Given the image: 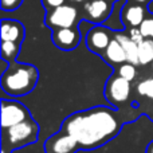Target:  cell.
I'll list each match as a JSON object with an SVG mask.
<instances>
[{
    "mask_svg": "<svg viewBox=\"0 0 153 153\" xmlns=\"http://www.w3.org/2000/svg\"><path fill=\"white\" fill-rule=\"evenodd\" d=\"M111 42L110 34L103 27H94L89 31L86 36V45L89 50L94 53H102L108 48L109 43Z\"/></svg>",
    "mask_w": 153,
    "mask_h": 153,
    "instance_id": "obj_8",
    "label": "cell"
},
{
    "mask_svg": "<svg viewBox=\"0 0 153 153\" xmlns=\"http://www.w3.org/2000/svg\"><path fill=\"white\" fill-rule=\"evenodd\" d=\"M1 40L3 42H18L20 43V40L23 39L24 35V30L19 22L16 20H5L1 22Z\"/></svg>",
    "mask_w": 153,
    "mask_h": 153,
    "instance_id": "obj_11",
    "label": "cell"
},
{
    "mask_svg": "<svg viewBox=\"0 0 153 153\" xmlns=\"http://www.w3.org/2000/svg\"><path fill=\"white\" fill-rule=\"evenodd\" d=\"M78 149L81 148L75 138L62 130L50 136L45 143L46 153H75Z\"/></svg>",
    "mask_w": 153,
    "mask_h": 153,
    "instance_id": "obj_7",
    "label": "cell"
},
{
    "mask_svg": "<svg viewBox=\"0 0 153 153\" xmlns=\"http://www.w3.org/2000/svg\"><path fill=\"white\" fill-rule=\"evenodd\" d=\"M78 19V12L71 5H59L51 8L47 13L46 22L53 28H73Z\"/></svg>",
    "mask_w": 153,
    "mask_h": 153,
    "instance_id": "obj_6",
    "label": "cell"
},
{
    "mask_svg": "<svg viewBox=\"0 0 153 153\" xmlns=\"http://www.w3.org/2000/svg\"><path fill=\"white\" fill-rule=\"evenodd\" d=\"M53 42L62 50H73L79 43V34L73 28H56L53 32Z\"/></svg>",
    "mask_w": 153,
    "mask_h": 153,
    "instance_id": "obj_9",
    "label": "cell"
},
{
    "mask_svg": "<svg viewBox=\"0 0 153 153\" xmlns=\"http://www.w3.org/2000/svg\"><path fill=\"white\" fill-rule=\"evenodd\" d=\"M140 31L144 35L145 39H152L153 38V18L144 19V22L140 24Z\"/></svg>",
    "mask_w": 153,
    "mask_h": 153,
    "instance_id": "obj_19",
    "label": "cell"
},
{
    "mask_svg": "<svg viewBox=\"0 0 153 153\" xmlns=\"http://www.w3.org/2000/svg\"><path fill=\"white\" fill-rule=\"evenodd\" d=\"M38 136H39V126L35 122V120L28 118L20 124L4 129L3 144L8 145L11 149L22 148V146L36 143Z\"/></svg>",
    "mask_w": 153,
    "mask_h": 153,
    "instance_id": "obj_3",
    "label": "cell"
},
{
    "mask_svg": "<svg viewBox=\"0 0 153 153\" xmlns=\"http://www.w3.org/2000/svg\"><path fill=\"white\" fill-rule=\"evenodd\" d=\"M118 75H121L122 78H125L126 81L132 82L133 79L136 78V75H137V70H136L134 65L132 63H122L121 66H120L118 69Z\"/></svg>",
    "mask_w": 153,
    "mask_h": 153,
    "instance_id": "obj_18",
    "label": "cell"
},
{
    "mask_svg": "<svg viewBox=\"0 0 153 153\" xmlns=\"http://www.w3.org/2000/svg\"><path fill=\"white\" fill-rule=\"evenodd\" d=\"M31 118L30 111L18 101L1 100V126L3 130Z\"/></svg>",
    "mask_w": 153,
    "mask_h": 153,
    "instance_id": "obj_4",
    "label": "cell"
},
{
    "mask_svg": "<svg viewBox=\"0 0 153 153\" xmlns=\"http://www.w3.org/2000/svg\"><path fill=\"white\" fill-rule=\"evenodd\" d=\"M23 0H1V8L4 11H13L22 4Z\"/></svg>",
    "mask_w": 153,
    "mask_h": 153,
    "instance_id": "obj_21",
    "label": "cell"
},
{
    "mask_svg": "<svg viewBox=\"0 0 153 153\" xmlns=\"http://www.w3.org/2000/svg\"><path fill=\"white\" fill-rule=\"evenodd\" d=\"M138 61L140 65H148L153 62V40L145 39L138 45Z\"/></svg>",
    "mask_w": 153,
    "mask_h": 153,
    "instance_id": "obj_15",
    "label": "cell"
},
{
    "mask_svg": "<svg viewBox=\"0 0 153 153\" xmlns=\"http://www.w3.org/2000/svg\"><path fill=\"white\" fill-rule=\"evenodd\" d=\"M42 1H43V4H45L47 8H50V10L65 4V0H42Z\"/></svg>",
    "mask_w": 153,
    "mask_h": 153,
    "instance_id": "obj_22",
    "label": "cell"
},
{
    "mask_svg": "<svg viewBox=\"0 0 153 153\" xmlns=\"http://www.w3.org/2000/svg\"><path fill=\"white\" fill-rule=\"evenodd\" d=\"M103 55H105L106 61H109L110 63L121 65V63H125V62H126L125 50H124V47H122V45L116 39V38L111 39V42L109 43L108 48L103 51Z\"/></svg>",
    "mask_w": 153,
    "mask_h": 153,
    "instance_id": "obj_13",
    "label": "cell"
},
{
    "mask_svg": "<svg viewBox=\"0 0 153 153\" xmlns=\"http://www.w3.org/2000/svg\"><path fill=\"white\" fill-rule=\"evenodd\" d=\"M145 153H153V141L148 144V146H146V152Z\"/></svg>",
    "mask_w": 153,
    "mask_h": 153,
    "instance_id": "obj_23",
    "label": "cell"
},
{
    "mask_svg": "<svg viewBox=\"0 0 153 153\" xmlns=\"http://www.w3.org/2000/svg\"><path fill=\"white\" fill-rule=\"evenodd\" d=\"M130 82L121 75H114L106 82L105 97L114 108L125 103L130 95Z\"/></svg>",
    "mask_w": 153,
    "mask_h": 153,
    "instance_id": "obj_5",
    "label": "cell"
},
{
    "mask_svg": "<svg viewBox=\"0 0 153 153\" xmlns=\"http://www.w3.org/2000/svg\"><path fill=\"white\" fill-rule=\"evenodd\" d=\"M117 40L122 45L125 50V54H126V62L132 65H140V61H138V45L136 42H133L129 36L124 34H116L114 35Z\"/></svg>",
    "mask_w": 153,
    "mask_h": 153,
    "instance_id": "obj_12",
    "label": "cell"
},
{
    "mask_svg": "<svg viewBox=\"0 0 153 153\" xmlns=\"http://www.w3.org/2000/svg\"><path fill=\"white\" fill-rule=\"evenodd\" d=\"M19 45L18 42H3L1 43V56L5 61L13 62V59L16 58L19 51Z\"/></svg>",
    "mask_w": 153,
    "mask_h": 153,
    "instance_id": "obj_16",
    "label": "cell"
},
{
    "mask_svg": "<svg viewBox=\"0 0 153 153\" xmlns=\"http://www.w3.org/2000/svg\"><path fill=\"white\" fill-rule=\"evenodd\" d=\"M38 70L32 65L11 62L8 70L1 75V87L7 94L22 97L35 89L38 83Z\"/></svg>",
    "mask_w": 153,
    "mask_h": 153,
    "instance_id": "obj_2",
    "label": "cell"
},
{
    "mask_svg": "<svg viewBox=\"0 0 153 153\" xmlns=\"http://www.w3.org/2000/svg\"><path fill=\"white\" fill-rule=\"evenodd\" d=\"M129 38L133 40V42L137 43V45H140V43H143L144 40H145L144 35L141 34L140 28H137V27H133V28H130V31H129Z\"/></svg>",
    "mask_w": 153,
    "mask_h": 153,
    "instance_id": "obj_20",
    "label": "cell"
},
{
    "mask_svg": "<svg viewBox=\"0 0 153 153\" xmlns=\"http://www.w3.org/2000/svg\"><path fill=\"white\" fill-rule=\"evenodd\" d=\"M137 93L143 97L153 100V78H146L137 85Z\"/></svg>",
    "mask_w": 153,
    "mask_h": 153,
    "instance_id": "obj_17",
    "label": "cell"
},
{
    "mask_svg": "<svg viewBox=\"0 0 153 153\" xmlns=\"http://www.w3.org/2000/svg\"><path fill=\"white\" fill-rule=\"evenodd\" d=\"M73 1H75V3H82L83 0H73Z\"/></svg>",
    "mask_w": 153,
    "mask_h": 153,
    "instance_id": "obj_25",
    "label": "cell"
},
{
    "mask_svg": "<svg viewBox=\"0 0 153 153\" xmlns=\"http://www.w3.org/2000/svg\"><path fill=\"white\" fill-rule=\"evenodd\" d=\"M144 15H145V11L141 5H128L124 10L122 19L125 23L130 24L132 27H140V24L145 19Z\"/></svg>",
    "mask_w": 153,
    "mask_h": 153,
    "instance_id": "obj_14",
    "label": "cell"
},
{
    "mask_svg": "<svg viewBox=\"0 0 153 153\" xmlns=\"http://www.w3.org/2000/svg\"><path fill=\"white\" fill-rule=\"evenodd\" d=\"M85 12L91 22L100 23V22L105 20L106 16L109 15L110 7L106 0H91L85 4Z\"/></svg>",
    "mask_w": 153,
    "mask_h": 153,
    "instance_id": "obj_10",
    "label": "cell"
},
{
    "mask_svg": "<svg viewBox=\"0 0 153 153\" xmlns=\"http://www.w3.org/2000/svg\"><path fill=\"white\" fill-rule=\"evenodd\" d=\"M121 128L122 122L117 118L113 109L95 106L70 114L63 121L61 130L71 134L81 149H95L113 140Z\"/></svg>",
    "mask_w": 153,
    "mask_h": 153,
    "instance_id": "obj_1",
    "label": "cell"
},
{
    "mask_svg": "<svg viewBox=\"0 0 153 153\" xmlns=\"http://www.w3.org/2000/svg\"><path fill=\"white\" fill-rule=\"evenodd\" d=\"M152 67H153V62H152Z\"/></svg>",
    "mask_w": 153,
    "mask_h": 153,
    "instance_id": "obj_26",
    "label": "cell"
},
{
    "mask_svg": "<svg viewBox=\"0 0 153 153\" xmlns=\"http://www.w3.org/2000/svg\"><path fill=\"white\" fill-rule=\"evenodd\" d=\"M134 1H137V3H148V1H151V0H134Z\"/></svg>",
    "mask_w": 153,
    "mask_h": 153,
    "instance_id": "obj_24",
    "label": "cell"
}]
</instances>
